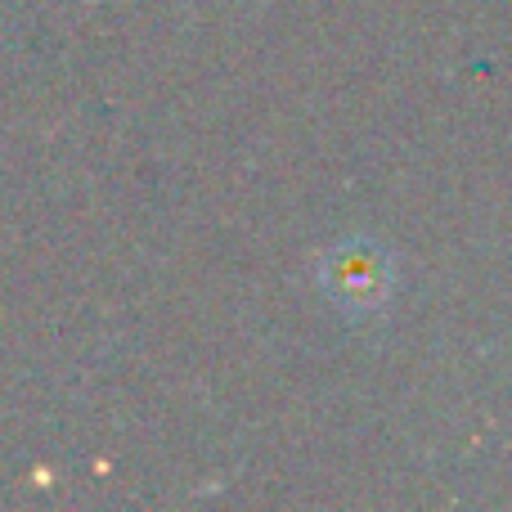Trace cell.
<instances>
[{
    "instance_id": "cell-1",
    "label": "cell",
    "mask_w": 512,
    "mask_h": 512,
    "mask_svg": "<svg viewBox=\"0 0 512 512\" xmlns=\"http://www.w3.org/2000/svg\"><path fill=\"white\" fill-rule=\"evenodd\" d=\"M319 279H324V292L342 315L351 319H369L378 315L391 301V288H396V265H391V252L378 248L364 234H351V239L333 243L319 265Z\"/></svg>"
}]
</instances>
